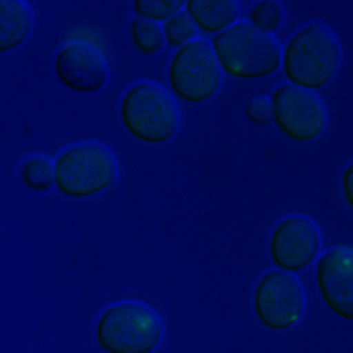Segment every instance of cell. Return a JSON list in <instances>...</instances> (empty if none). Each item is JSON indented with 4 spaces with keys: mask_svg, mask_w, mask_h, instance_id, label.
<instances>
[{
    "mask_svg": "<svg viewBox=\"0 0 353 353\" xmlns=\"http://www.w3.org/2000/svg\"><path fill=\"white\" fill-rule=\"evenodd\" d=\"M281 66L288 85L318 94V90H325L339 73V38L323 24L301 26L283 50Z\"/></svg>",
    "mask_w": 353,
    "mask_h": 353,
    "instance_id": "6da1fadb",
    "label": "cell"
},
{
    "mask_svg": "<svg viewBox=\"0 0 353 353\" xmlns=\"http://www.w3.org/2000/svg\"><path fill=\"white\" fill-rule=\"evenodd\" d=\"M221 73L236 81H261L281 71L283 50L273 36L238 21L229 31L217 33L210 43Z\"/></svg>",
    "mask_w": 353,
    "mask_h": 353,
    "instance_id": "7a4b0ae2",
    "label": "cell"
},
{
    "mask_svg": "<svg viewBox=\"0 0 353 353\" xmlns=\"http://www.w3.org/2000/svg\"><path fill=\"white\" fill-rule=\"evenodd\" d=\"M118 181V161L113 151L97 141L68 146L54 161V186L61 196L88 201L109 191Z\"/></svg>",
    "mask_w": 353,
    "mask_h": 353,
    "instance_id": "3957f363",
    "label": "cell"
},
{
    "mask_svg": "<svg viewBox=\"0 0 353 353\" xmlns=\"http://www.w3.org/2000/svg\"><path fill=\"white\" fill-rule=\"evenodd\" d=\"M165 334L163 321L151 306L123 301L109 306L94 325V339L104 353H153Z\"/></svg>",
    "mask_w": 353,
    "mask_h": 353,
    "instance_id": "277c9868",
    "label": "cell"
},
{
    "mask_svg": "<svg viewBox=\"0 0 353 353\" xmlns=\"http://www.w3.org/2000/svg\"><path fill=\"white\" fill-rule=\"evenodd\" d=\"M121 121L130 137L149 146H163L179 132L174 97L153 83H137L121 99Z\"/></svg>",
    "mask_w": 353,
    "mask_h": 353,
    "instance_id": "5b68a950",
    "label": "cell"
},
{
    "mask_svg": "<svg viewBox=\"0 0 353 353\" xmlns=\"http://www.w3.org/2000/svg\"><path fill=\"white\" fill-rule=\"evenodd\" d=\"M170 90L184 104H205L221 90L224 73L208 41H193L179 48L168 68Z\"/></svg>",
    "mask_w": 353,
    "mask_h": 353,
    "instance_id": "8992f818",
    "label": "cell"
},
{
    "mask_svg": "<svg viewBox=\"0 0 353 353\" xmlns=\"http://www.w3.org/2000/svg\"><path fill=\"white\" fill-rule=\"evenodd\" d=\"M271 121L283 137L297 144H311L327 130V106L316 92L292 85H278L271 94Z\"/></svg>",
    "mask_w": 353,
    "mask_h": 353,
    "instance_id": "52a82bcc",
    "label": "cell"
},
{
    "mask_svg": "<svg viewBox=\"0 0 353 353\" xmlns=\"http://www.w3.org/2000/svg\"><path fill=\"white\" fill-rule=\"evenodd\" d=\"M257 321L271 332H288L297 327L306 311V294L301 283L290 273L269 271L257 281L252 294Z\"/></svg>",
    "mask_w": 353,
    "mask_h": 353,
    "instance_id": "ba28073f",
    "label": "cell"
},
{
    "mask_svg": "<svg viewBox=\"0 0 353 353\" xmlns=\"http://www.w3.org/2000/svg\"><path fill=\"white\" fill-rule=\"evenodd\" d=\"M321 229L309 219L294 214L278 221L269 238L271 261L276 264V271L283 273H301L321 257Z\"/></svg>",
    "mask_w": 353,
    "mask_h": 353,
    "instance_id": "9c48e42d",
    "label": "cell"
},
{
    "mask_svg": "<svg viewBox=\"0 0 353 353\" xmlns=\"http://www.w3.org/2000/svg\"><path fill=\"white\" fill-rule=\"evenodd\" d=\"M54 73L64 88L83 94H94L109 83V61L92 43L71 41L57 52Z\"/></svg>",
    "mask_w": 353,
    "mask_h": 353,
    "instance_id": "30bf717a",
    "label": "cell"
},
{
    "mask_svg": "<svg viewBox=\"0 0 353 353\" xmlns=\"http://www.w3.org/2000/svg\"><path fill=\"white\" fill-rule=\"evenodd\" d=\"M316 288L341 321H353V248L337 245L316 259Z\"/></svg>",
    "mask_w": 353,
    "mask_h": 353,
    "instance_id": "8fae6325",
    "label": "cell"
},
{
    "mask_svg": "<svg viewBox=\"0 0 353 353\" xmlns=\"http://www.w3.org/2000/svg\"><path fill=\"white\" fill-rule=\"evenodd\" d=\"M184 12L191 17L198 33L205 36H217L229 31L233 24H238L241 5L236 0H186Z\"/></svg>",
    "mask_w": 353,
    "mask_h": 353,
    "instance_id": "7c38bea8",
    "label": "cell"
},
{
    "mask_svg": "<svg viewBox=\"0 0 353 353\" xmlns=\"http://www.w3.org/2000/svg\"><path fill=\"white\" fill-rule=\"evenodd\" d=\"M36 24L33 10L21 0H0V54L14 52L28 41Z\"/></svg>",
    "mask_w": 353,
    "mask_h": 353,
    "instance_id": "4fadbf2b",
    "label": "cell"
},
{
    "mask_svg": "<svg viewBox=\"0 0 353 353\" xmlns=\"http://www.w3.org/2000/svg\"><path fill=\"white\" fill-rule=\"evenodd\" d=\"M130 41H132V48L137 52L144 54V57L158 54L165 48L161 24H153V21H146V19H137V17L130 21Z\"/></svg>",
    "mask_w": 353,
    "mask_h": 353,
    "instance_id": "5bb4252c",
    "label": "cell"
},
{
    "mask_svg": "<svg viewBox=\"0 0 353 353\" xmlns=\"http://www.w3.org/2000/svg\"><path fill=\"white\" fill-rule=\"evenodd\" d=\"M21 184L31 191H48L54 186V161L48 156H31L19 170Z\"/></svg>",
    "mask_w": 353,
    "mask_h": 353,
    "instance_id": "9a60e30c",
    "label": "cell"
},
{
    "mask_svg": "<svg viewBox=\"0 0 353 353\" xmlns=\"http://www.w3.org/2000/svg\"><path fill=\"white\" fill-rule=\"evenodd\" d=\"M248 24L257 31L266 33V36H273L278 33L285 24V8L276 0H261V3H254L252 10H250Z\"/></svg>",
    "mask_w": 353,
    "mask_h": 353,
    "instance_id": "2e32d148",
    "label": "cell"
},
{
    "mask_svg": "<svg viewBox=\"0 0 353 353\" xmlns=\"http://www.w3.org/2000/svg\"><path fill=\"white\" fill-rule=\"evenodd\" d=\"M137 19H146L153 24H165L174 14L184 12V0H134Z\"/></svg>",
    "mask_w": 353,
    "mask_h": 353,
    "instance_id": "e0dca14e",
    "label": "cell"
},
{
    "mask_svg": "<svg viewBox=\"0 0 353 353\" xmlns=\"http://www.w3.org/2000/svg\"><path fill=\"white\" fill-rule=\"evenodd\" d=\"M163 28V41L165 45H170V48H184V45H189L196 41L198 31L196 26H193L191 17L186 12H179L174 14L172 19H168L165 24L161 26Z\"/></svg>",
    "mask_w": 353,
    "mask_h": 353,
    "instance_id": "ac0fdd59",
    "label": "cell"
},
{
    "mask_svg": "<svg viewBox=\"0 0 353 353\" xmlns=\"http://www.w3.org/2000/svg\"><path fill=\"white\" fill-rule=\"evenodd\" d=\"M245 118L252 125H266L271 121V101L269 97H254L248 106H245Z\"/></svg>",
    "mask_w": 353,
    "mask_h": 353,
    "instance_id": "d6986e66",
    "label": "cell"
},
{
    "mask_svg": "<svg viewBox=\"0 0 353 353\" xmlns=\"http://www.w3.org/2000/svg\"><path fill=\"white\" fill-rule=\"evenodd\" d=\"M341 191H344V201L349 208H353V168L346 165L341 172Z\"/></svg>",
    "mask_w": 353,
    "mask_h": 353,
    "instance_id": "ffe728a7",
    "label": "cell"
}]
</instances>
